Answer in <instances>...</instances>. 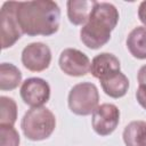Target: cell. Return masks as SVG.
<instances>
[{
  "instance_id": "obj_18",
  "label": "cell",
  "mask_w": 146,
  "mask_h": 146,
  "mask_svg": "<svg viewBox=\"0 0 146 146\" xmlns=\"http://www.w3.org/2000/svg\"><path fill=\"white\" fill-rule=\"evenodd\" d=\"M136 98L138 104L146 110V84H140L136 91Z\"/></svg>"
},
{
  "instance_id": "obj_5",
  "label": "cell",
  "mask_w": 146,
  "mask_h": 146,
  "mask_svg": "<svg viewBox=\"0 0 146 146\" xmlns=\"http://www.w3.org/2000/svg\"><path fill=\"white\" fill-rule=\"evenodd\" d=\"M18 3L16 1H7L2 5L0 10V29H1V46L2 49L13 47L16 41L23 34L17 19V8Z\"/></svg>"
},
{
  "instance_id": "obj_20",
  "label": "cell",
  "mask_w": 146,
  "mask_h": 146,
  "mask_svg": "<svg viewBox=\"0 0 146 146\" xmlns=\"http://www.w3.org/2000/svg\"><path fill=\"white\" fill-rule=\"evenodd\" d=\"M137 79H138L139 86H140V84H146V65H143V66L139 68Z\"/></svg>"
},
{
  "instance_id": "obj_19",
  "label": "cell",
  "mask_w": 146,
  "mask_h": 146,
  "mask_svg": "<svg viewBox=\"0 0 146 146\" xmlns=\"http://www.w3.org/2000/svg\"><path fill=\"white\" fill-rule=\"evenodd\" d=\"M138 18L144 24V26H146V1L140 2L138 7Z\"/></svg>"
},
{
  "instance_id": "obj_9",
  "label": "cell",
  "mask_w": 146,
  "mask_h": 146,
  "mask_svg": "<svg viewBox=\"0 0 146 146\" xmlns=\"http://www.w3.org/2000/svg\"><path fill=\"white\" fill-rule=\"evenodd\" d=\"M22 63L31 72H42L51 63L50 48L42 42H32L22 51Z\"/></svg>"
},
{
  "instance_id": "obj_17",
  "label": "cell",
  "mask_w": 146,
  "mask_h": 146,
  "mask_svg": "<svg viewBox=\"0 0 146 146\" xmlns=\"http://www.w3.org/2000/svg\"><path fill=\"white\" fill-rule=\"evenodd\" d=\"M19 135L14 125L0 124V146H18Z\"/></svg>"
},
{
  "instance_id": "obj_15",
  "label": "cell",
  "mask_w": 146,
  "mask_h": 146,
  "mask_svg": "<svg viewBox=\"0 0 146 146\" xmlns=\"http://www.w3.org/2000/svg\"><path fill=\"white\" fill-rule=\"evenodd\" d=\"M22 82V73L17 66L11 63H2L0 65V89L14 90Z\"/></svg>"
},
{
  "instance_id": "obj_10",
  "label": "cell",
  "mask_w": 146,
  "mask_h": 146,
  "mask_svg": "<svg viewBox=\"0 0 146 146\" xmlns=\"http://www.w3.org/2000/svg\"><path fill=\"white\" fill-rule=\"evenodd\" d=\"M119 58L111 52H100L96 55L90 65V73L94 78L100 80L114 72L121 71Z\"/></svg>"
},
{
  "instance_id": "obj_11",
  "label": "cell",
  "mask_w": 146,
  "mask_h": 146,
  "mask_svg": "<svg viewBox=\"0 0 146 146\" xmlns=\"http://www.w3.org/2000/svg\"><path fill=\"white\" fill-rule=\"evenodd\" d=\"M96 3L95 0H68L66 2L68 21L73 25H84Z\"/></svg>"
},
{
  "instance_id": "obj_3",
  "label": "cell",
  "mask_w": 146,
  "mask_h": 146,
  "mask_svg": "<svg viewBox=\"0 0 146 146\" xmlns=\"http://www.w3.org/2000/svg\"><path fill=\"white\" fill-rule=\"evenodd\" d=\"M56 127L54 113L47 107H32L23 116L21 128L25 137L33 141L44 140L51 136Z\"/></svg>"
},
{
  "instance_id": "obj_2",
  "label": "cell",
  "mask_w": 146,
  "mask_h": 146,
  "mask_svg": "<svg viewBox=\"0 0 146 146\" xmlns=\"http://www.w3.org/2000/svg\"><path fill=\"white\" fill-rule=\"evenodd\" d=\"M119 22V11L110 2H97L89 21L80 30V39L89 49H99L111 39V32Z\"/></svg>"
},
{
  "instance_id": "obj_8",
  "label": "cell",
  "mask_w": 146,
  "mask_h": 146,
  "mask_svg": "<svg viewBox=\"0 0 146 146\" xmlns=\"http://www.w3.org/2000/svg\"><path fill=\"white\" fill-rule=\"evenodd\" d=\"M60 70L70 76H83L90 72L89 57L79 49L66 48L64 49L58 59Z\"/></svg>"
},
{
  "instance_id": "obj_4",
  "label": "cell",
  "mask_w": 146,
  "mask_h": 146,
  "mask_svg": "<svg viewBox=\"0 0 146 146\" xmlns=\"http://www.w3.org/2000/svg\"><path fill=\"white\" fill-rule=\"evenodd\" d=\"M71 112L76 115H90L98 107L99 94L91 82H80L72 87L67 98Z\"/></svg>"
},
{
  "instance_id": "obj_13",
  "label": "cell",
  "mask_w": 146,
  "mask_h": 146,
  "mask_svg": "<svg viewBox=\"0 0 146 146\" xmlns=\"http://www.w3.org/2000/svg\"><path fill=\"white\" fill-rule=\"evenodd\" d=\"M127 48L135 58L146 59V26H137L129 33Z\"/></svg>"
},
{
  "instance_id": "obj_6",
  "label": "cell",
  "mask_w": 146,
  "mask_h": 146,
  "mask_svg": "<svg viewBox=\"0 0 146 146\" xmlns=\"http://www.w3.org/2000/svg\"><path fill=\"white\" fill-rule=\"evenodd\" d=\"M22 100L31 107H41L50 98V86L41 78L26 79L19 89Z\"/></svg>"
},
{
  "instance_id": "obj_7",
  "label": "cell",
  "mask_w": 146,
  "mask_h": 146,
  "mask_svg": "<svg viewBox=\"0 0 146 146\" xmlns=\"http://www.w3.org/2000/svg\"><path fill=\"white\" fill-rule=\"evenodd\" d=\"M120 122V111L116 105L105 103L98 105L94 111L91 117V124L95 132L99 136L111 135Z\"/></svg>"
},
{
  "instance_id": "obj_12",
  "label": "cell",
  "mask_w": 146,
  "mask_h": 146,
  "mask_svg": "<svg viewBox=\"0 0 146 146\" xmlns=\"http://www.w3.org/2000/svg\"><path fill=\"white\" fill-rule=\"evenodd\" d=\"M103 91L112 98L123 97L129 89V80L121 71L114 72L99 80Z\"/></svg>"
},
{
  "instance_id": "obj_1",
  "label": "cell",
  "mask_w": 146,
  "mask_h": 146,
  "mask_svg": "<svg viewBox=\"0 0 146 146\" xmlns=\"http://www.w3.org/2000/svg\"><path fill=\"white\" fill-rule=\"evenodd\" d=\"M16 14L23 33L30 36L52 35L59 29L60 9L55 1H21Z\"/></svg>"
},
{
  "instance_id": "obj_16",
  "label": "cell",
  "mask_w": 146,
  "mask_h": 146,
  "mask_svg": "<svg viewBox=\"0 0 146 146\" xmlns=\"http://www.w3.org/2000/svg\"><path fill=\"white\" fill-rule=\"evenodd\" d=\"M0 124L14 125L17 119V105L15 100L7 96L0 97Z\"/></svg>"
},
{
  "instance_id": "obj_14",
  "label": "cell",
  "mask_w": 146,
  "mask_h": 146,
  "mask_svg": "<svg viewBox=\"0 0 146 146\" xmlns=\"http://www.w3.org/2000/svg\"><path fill=\"white\" fill-rule=\"evenodd\" d=\"M125 146H146V121H132L123 130Z\"/></svg>"
}]
</instances>
